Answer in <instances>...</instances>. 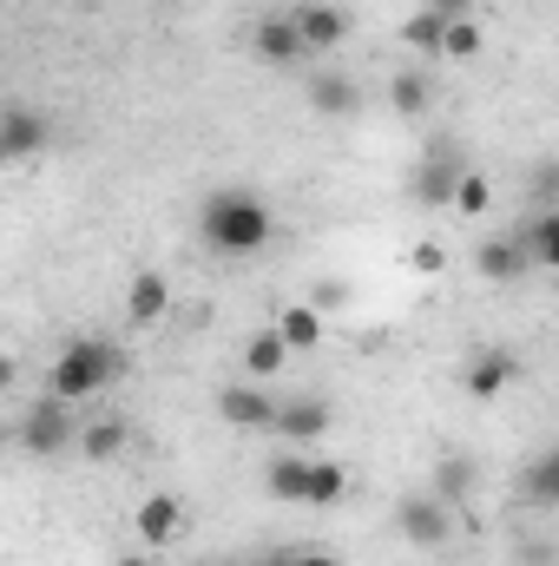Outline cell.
Returning <instances> with one entry per match:
<instances>
[{
    "instance_id": "31",
    "label": "cell",
    "mask_w": 559,
    "mask_h": 566,
    "mask_svg": "<svg viewBox=\"0 0 559 566\" xmlns=\"http://www.w3.org/2000/svg\"><path fill=\"white\" fill-rule=\"evenodd\" d=\"M289 560H296V547H277L271 560H257V566H289Z\"/></svg>"
},
{
    "instance_id": "23",
    "label": "cell",
    "mask_w": 559,
    "mask_h": 566,
    "mask_svg": "<svg viewBox=\"0 0 559 566\" xmlns=\"http://www.w3.org/2000/svg\"><path fill=\"white\" fill-rule=\"evenodd\" d=\"M447 20H454V13H441V7H421V13H409V20H402V40H409L415 53H441V40H447Z\"/></svg>"
},
{
    "instance_id": "8",
    "label": "cell",
    "mask_w": 559,
    "mask_h": 566,
    "mask_svg": "<svg viewBox=\"0 0 559 566\" xmlns=\"http://www.w3.org/2000/svg\"><path fill=\"white\" fill-rule=\"evenodd\" d=\"M296 33H303L309 53H329V46L349 40V13L336 0H309V7H296Z\"/></svg>"
},
{
    "instance_id": "20",
    "label": "cell",
    "mask_w": 559,
    "mask_h": 566,
    "mask_svg": "<svg viewBox=\"0 0 559 566\" xmlns=\"http://www.w3.org/2000/svg\"><path fill=\"white\" fill-rule=\"evenodd\" d=\"M389 106H395L402 119H421V113L434 106V80H428L421 66H409V73H395V80H389Z\"/></svg>"
},
{
    "instance_id": "10",
    "label": "cell",
    "mask_w": 559,
    "mask_h": 566,
    "mask_svg": "<svg viewBox=\"0 0 559 566\" xmlns=\"http://www.w3.org/2000/svg\"><path fill=\"white\" fill-rule=\"evenodd\" d=\"M46 139H53V133H46V119H40L33 106H7V119H0V158H7V165L33 158Z\"/></svg>"
},
{
    "instance_id": "15",
    "label": "cell",
    "mask_w": 559,
    "mask_h": 566,
    "mask_svg": "<svg viewBox=\"0 0 559 566\" xmlns=\"http://www.w3.org/2000/svg\"><path fill=\"white\" fill-rule=\"evenodd\" d=\"M289 356H296V349L283 343V329L271 323V329H257V336L244 343V376H251V382H277V376H283V363H289Z\"/></svg>"
},
{
    "instance_id": "21",
    "label": "cell",
    "mask_w": 559,
    "mask_h": 566,
    "mask_svg": "<svg viewBox=\"0 0 559 566\" xmlns=\"http://www.w3.org/2000/svg\"><path fill=\"white\" fill-rule=\"evenodd\" d=\"M520 244L534 251V264H540V271H559V205H553V211H540L534 224H520Z\"/></svg>"
},
{
    "instance_id": "25",
    "label": "cell",
    "mask_w": 559,
    "mask_h": 566,
    "mask_svg": "<svg viewBox=\"0 0 559 566\" xmlns=\"http://www.w3.org/2000/svg\"><path fill=\"white\" fill-rule=\"evenodd\" d=\"M119 448H126V422H113V416H106V422L80 428V454H86V461H113Z\"/></svg>"
},
{
    "instance_id": "29",
    "label": "cell",
    "mask_w": 559,
    "mask_h": 566,
    "mask_svg": "<svg viewBox=\"0 0 559 566\" xmlns=\"http://www.w3.org/2000/svg\"><path fill=\"white\" fill-rule=\"evenodd\" d=\"M415 271L421 277H441V271H447V251H441V244H415Z\"/></svg>"
},
{
    "instance_id": "17",
    "label": "cell",
    "mask_w": 559,
    "mask_h": 566,
    "mask_svg": "<svg viewBox=\"0 0 559 566\" xmlns=\"http://www.w3.org/2000/svg\"><path fill=\"white\" fill-rule=\"evenodd\" d=\"M277 329H283V343H289V349H316V343L329 336V316L303 296V303H283V310H277Z\"/></svg>"
},
{
    "instance_id": "7",
    "label": "cell",
    "mask_w": 559,
    "mask_h": 566,
    "mask_svg": "<svg viewBox=\"0 0 559 566\" xmlns=\"http://www.w3.org/2000/svg\"><path fill=\"white\" fill-rule=\"evenodd\" d=\"M474 271L487 283H520L534 271V251L520 244V231H507V238H487V244L474 251Z\"/></svg>"
},
{
    "instance_id": "27",
    "label": "cell",
    "mask_w": 559,
    "mask_h": 566,
    "mask_svg": "<svg viewBox=\"0 0 559 566\" xmlns=\"http://www.w3.org/2000/svg\"><path fill=\"white\" fill-rule=\"evenodd\" d=\"M487 205H494V185H487L481 171H467V178L454 185V211H461V218H481Z\"/></svg>"
},
{
    "instance_id": "14",
    "label": "cell",
    "mask_w": 559,
    "mask_h": 566,
    "mask_svg": "<svg viewBox=\"0 0 559 566\" xmlns=\"http://www.w3.org/2000/svg\"><path fill=\"white\" fill-rule=\"evenodd\" d=\"M323 428H329V402H323V396H289L277 409V428H271V434H277V441H316Z\"/></svg>"
},
{
    "instance_id": "11",
    "label": "cell",
    "mask_w": 559,
    "mask_h": 566,
    "mask_svg": "<svg viewBox=\"0 0 559 566\" xmlns=\"http://www.w3.org/2000/svg\"><path fill=\"white\" fill-rule=\"evenodd\" d=\"M133 527H139L145 547H171V541L184 534V507H178V494H151V501H139Z\"/></svg>"
},
{
    "instance_id": "19",
    "label": "cell",
    "mask_w": 559,
    "mask_h": 566,
    "mask_svg": "<svg viewBox=\"0 0 559 566\" xmlns=\"http://www.w3.org/2000/svg\"><path fill=\"white\" fill-rule=\"evenodd\" d=\"M474 474H481V468H474V454H441V468H434V481H428V488H434L447 507H467Z\"/></svg>"
},
{
    "instance_id": "13",
    "label": "cell",
    "mask_w": 559,
    "mask_h": 566,
    "mask_svg": "<svg viewBox=\"0 0 559 566\" xmlns=\"http://www.w3.org/2000/svg\"><path fill=\"white\" fill-rule=\"evenodd\" d=\"M514 376H520V363H514L507 349H481V356L467 363V376H461V382H467V396H474V402H494Z\"/></svg>"
},
{
    "instance_id": "5",
    "label": "cell",
    "mask_w": 559,
    "mask_h": 566,
    "mask_svg": "<svg viewBox=\"0 0 559 566\" xmlns=\"http://www.w3.org/2000/svg\"><path fill=\"white\" fill-rule=\"evenodd\" d=\"M467 178V165H461V151L447 139L428 145V158L415 165V178H409V191H415L421 205H454V185Z\"/></svg>"
},
{
    "instance_id": "16",
    "label": "cell",
    "mask_w": 559,
    "mask_h": 566,
    "mask_svg": "<svg viewBox=\"0 0 559 566\" xmlns=\"http://www.w3.org/2000/svg\"><path fill=\"white\" fill-rule=\"evenodd\" d=\"M264 488H271V501L309 507V454H277V461L264 468Z\"/></svg>"
},
{
    "instance_id": "18",
    "label": "cell",
    "mask_w": 559,
    "mask_h": 566,
    "mask_svg": "<svg viewBox=\"0 0 559 566\" xmlns=\"http://www.w3.org/2000/svg\"><path fill=\"white\" fill-rule=\"evenodd\" d=\"M165 310H171V283L158 277V271H139V277L126 283V316H133V323H158V316H165Z\"/></svg>"
},
{
    "instance_id": "28",
    "label": "cell",
    "mask_w": 559,
    "mask_h": 566,
    "mask_svg": "<svg viewBox=\"0 0 559 566\" xmlns=\"http://www.w3.org/2000/svg\"><path fill=\"white\" fill-rule=\"evenodd\" d=\"M309 303H316V310L329 316V310H342V303H349V283H342V277H316V290H309Z\"/></svg>"
},
{
    "instance_id": "4",
    "label": "cell",
    "mask_w": 559,
    "mask_h": 566,
    "mask_svg": "<svg viewBox=\"0 0 559 566\" xmlns=\"http://www.w3.org/2000/svg\"><path fill=\"white\" fill-rule=\"evenodd\" d=\"M66 409H73V402H60V396L46 389V396L20 416V448H27V454H66V448L80 441V428H73Z\"/></svg>"
},
{
    "instance_id": "6",
    "label": "cell",
    "mask_w": 559,
    "mask_h": 566,
    "mask_svg": "<svg viewBox=\"0 0 559 566\" xmlns=\"http://www.w3.org/2000/svg\"><path fill=\"white\" fill-rule=\"evenodd\" d=\"M277 409H283V396H271L264 382H231V389H218V416L231 428H277Z\"/></svg>"
},
{
    "instance_id": "9",
    "label": "cell",
    "mask_w": 559,
    "mask_h": 566,
    "mask_svg": "<svg viewBox=\"0 0 559 566\" xmlns=\"http://www.w3.org/2000/svg\"><path fill=\"white\" fill-rule=\"evenodd\" d=\"M251 46H257V60H264V66H296V60L309 53V46H303V33H296V13H271V20H257Z\"/></svg>"
},
{
    "instance_id": "30",
    "label": "cell",
    "mask_w": 559,
    "mask_h": 566,
    "mask_svg": "<svg viewBox=\"0 0 559 566\" xmlns=\"http://www.w3.org/2000/svg\"><path fill=\"white\" fill-rule=\"evenodd\" d=\"M289 566H342V560H329V554H316V547H296V560Z\"/></svg>"
},
{
    "instance_id": "26",
    "label": "cell",
    "mask_w": 559,
    "mask_h": 566,
    "mask_svg": "<svg viewBox=\"0 0 559 566\" xmlns=\"http://www.w3.org/2000/svg\"><path fill=\"white\" fill-rule=\"evenodd\" d=\"M481 53V20L474 13H454L447 20V40H441V60H474Z\"/></svg>"
},
{
    "instance_id": "22",
    "label": "cell",
    "mask_w": 559,
    "mask_h": 566,
    "mask_svg": "<svg viewBox=\"0 0 559 566\" xmlns=\"http://www.w3.org/2000/svg\"><path fill=\"white\" fill-rule=\"evenodd\" d=\"M520 494H527L534 507H559V448H547V454L520 474Z\"/></svg>"
},
{
    "instance_id": "2",
    "label": "cell",
    "mask_w": 559,
    "mask_h": 566,
    "mask_svg": "<svg viewBox=\"0 0 559 566\" xmlns=\"http://www.w3.org/2000/svg\"><path fill=\"white\" fill-rule=\"evenodd\" d=\"M119 376H126V349H119L113 336H73V343L53 356L46 389H53L60 402H86V396L113 389Z\"/></svg>"
},
{
    "instance_id": "24",
    "label": "cell",
    "mask_w": 559,
    "mask_h": 566,
    "mask_svg": "<svg viewBox=\"0 0 559 566\" xmlns=\"http://www.w3.org/2000/svg\"><path fill=\"white\" fill-rule=\"evenodd\" d=\"M349 494V468L342 461H309V507H336Z\"/></svg>"
},
{
    "instance_id": "32",
    "label": "cell",
    "mask_w": 559,
    "mask_h": 566,
    "mask_svg": "<svg viewBox=\"0 0 559 566\" xmlns=\"http://www.w3.org/2000/svg\"><path fill=\"white\" fill-rule=\"evenodd\" d=\"M113 566H158L151 554H126V560H113Z\"/></svg>"
},
{
    "instance_id": "3",
    "label": "cell",
    "mask_w": 559,
    "mask_h": 566,
    "mask_svg": "<svg viewBox=\"0 0 559 566\" xmlns=\"http://www.w3.org/2000/svg\"><path fill=\"white\" fill-rule=\"evenodd\" d=\"M395 527H402V541H409V547L441 554V547L454 541V507H447L434 488H415V494H402V501H395Z\"/></svg>"
},
{
    "instance_id": "12",
    "label": "cell",
    "mask_w": 559,
    "mask_h": 566,
    "mask_svg": "<svg viewBox=\"0 0 559 566\" xmlns=\"http://www.w3.org/2000/svg\"><path fill=\"white\" fill-rule=\"evenodd\" d=\"M309 106H316V119H356L362 93L349 73H309Z\"/></svg>"
},
{
    "instance_id": "1",
    "label": "cell",
    "mask_w": 559,
    "mask_h": 566,
    "mask_svg": "<svg viewBox=\"0 0 559 566\" xmlns=\"http://www.w3.org/2000/svg\"><path fill=\"white\" fill-rule=\"evenodd\" d=\"M198 224H204V244L224 251V258H251V251H264L277 238V211L257 191H238V185L211 191L204 211H198Z\"/></svg>"
}]
</instances>
